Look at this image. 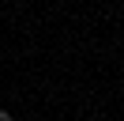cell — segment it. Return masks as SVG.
<instances>
[{"mask_svg": "<svg viewBox=\"0 0 124 121\" xmlns=\"http://www.w3.org/2000/svg\"><path fill=\"white\" fill-rule=\"evenodd\" d=\"M0 121H11V113H8V110H0Z\"/></svg>", "mask_w": 124, "mask_h": 121, "instance_id": "cell-1", "label": "cell"}]
</instances>
